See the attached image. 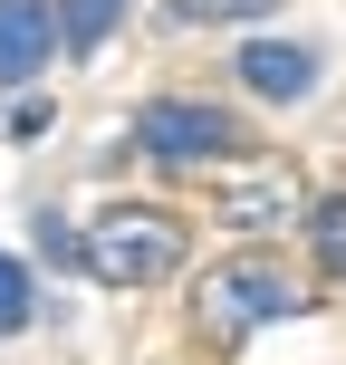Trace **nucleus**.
I'll return each mask as SVG.
<instances>
[{"mask_svg":"<svg viewBox=\"0 0 346 365\" xmlns=\"http://www.w3.org/2000/svg\"><path fill=\"white\" fill-rule=\"evenodd\" d=\"M240 87L250 96H270V106H308L317 96V48L308 38H240Z\"/></svg>","mask_w":346,"mask_h":365,"instance_id":"20e7f679","label":"nucleus"},{"mask_svg":"<svg viewBox=\"0 0 346 365\" xmlns=\"http://www.w3.org/2000/svg\"><path fill=\"white\" fill-rule=\"evenodd\" d=\"M126 10H135V0H58V48H68V58H96Z\"/></svg>","mask_w":346,"mask_h":365,"instance_id":"423d86ee","label":"nucleus"},{"mask_svg":"<svg viewBox=\"0 0 346 365\" xmlns=\"http://www.w3.org/2000/svg\"><path fill=\"white\" fill-rule=\"evenodd\" d=\"M135 145L154 154V164H240L250 154V125H240L231 106H212V96H154V106H135Z\"/></svg>","mask_w":346,"mask_h":365,"instance_id":"7ed1b4c3","label":"nucleus"},{"mask_svg":"<svg viewBox=\"0 0 346 365\" xmlns=\"http://www.w3.org/2000/svg\"><path fill=\"white\" fill-rule=\"evenodd\" d=\"M29 317H39V289H29V269H19V259L0 250V336H19Z\"/></svg>","mask_w":346,"mask_h":365,"instance_id":"1a4fd4ad","label":"nucleus"},{"mask_svg":"<svg viewBox=\"0 0 346 365\" xmlns=\"http://www.w3.org/2000/svg\"><path fill=\"white\" fill-rule=\"evenodd\" d=\"M193 259V231L164 212V202H116L77 231V269L96 289H164V279Z\"/></svg>","mask_w":346,"mask_h":365,"instance_id":"f257e3e1","label":"nucleus"},{"mask_svg":"<svg viewBox=\"0 0 346 365\" xmlns=\"http://www.w3.org/2000/svg\"><path fill=\"white\" fill-rule=\"evenodd\" d=\"M298 231H308V259H317V279H346V192H317Z\"/></svg>","mask_w":346,"mask_h":365,"instance_id":"0eeeda50","label":"nucleus"},{"mask_svg":"<svg viewBox=\"0 0 346 365\" xmlns=\"http://www.w3.org/2000/svg\"><path fill=\"white\" fill-rule=\"evenodd\" d=\"M308 308V279L289 269V259H270V250H240V259H221L212 279H202V336L212 346H240L250 327H279V317H298Z\"/></svg>","mask_w":346,"mask_h":365,"instance_id":"f03ea898","label":"nucleus"},{"mask_svg":"<svg viewBox=\"0 0 346 365\" xmlns=\"http://www.w3.org/2000/svg\"><path fill=\"white\" fill-rule=\"evenodd\" d=\"M58 58V0H0V87H29Z\"/></svg>","mask_w":346,"mask_h":365,"instance_id":"39448f33","label":"nucleus"},{"mask_svg":"<svg viewBox=\"0 0 346 365\" xmlns=\"http://www.w3.org/2000/svg\"><path fill=\"white\" fill-rule=\"evenodd\" d=\"M221 212L240 231H270V221H289V182H240V192H221Z\"/></svg>","mask_w":346,"mask_h":365,"instance_id":"6e6552de","label":"nucleus"}]
</instances>
